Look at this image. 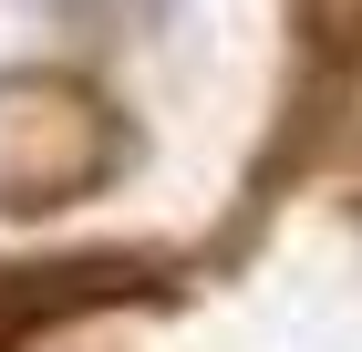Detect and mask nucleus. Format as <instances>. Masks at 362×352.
Masks as SVG:
<instances>
[{"label": "nucleus", "mask_w": 362, "mask_h": 352, "mask_svg": "<svg viewBox=\"0 0 362 352\" xmlns=\"http://www.w3.org/2000/svg\"><path fill=\"white\" fill-rule=\"evenodd\" d=\"M145 270L124 259H93V270H0V342H21V331L62 322V311H93V300H124Z\"/></svg>", "instance_id": "f257e3e1"}]
</instances>
